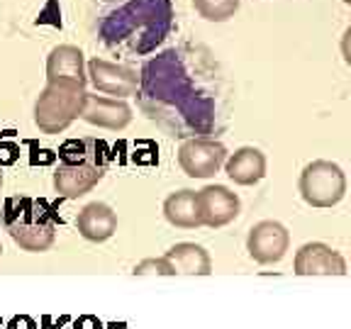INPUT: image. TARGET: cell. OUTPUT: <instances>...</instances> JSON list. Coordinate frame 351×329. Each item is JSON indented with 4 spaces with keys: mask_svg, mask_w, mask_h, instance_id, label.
<instances>
[{
    "mask_svg": "<svg viewBox=\"0 0 351 329\" xmlns=\"http://www.w3.org/2000/svg\"><path fill=\"white\" fill-rule=\"evenodd\" d=\"M137 100L142 112L178 139H215L227 122V81L213 51L181 44L144 61Z\"/></svg>",
    "mask_w": 351,
    "mask_h": 329,
    "instance_id": "obj_1",
    "label": "cell"
},
{
    "mask_svg": "<svg viewBox=\"0 0 351 329\" xmlns=\"http://www.w3.org/2000/svg\"><path fill=\"white\" fill-rule=\"evenodd\" d=\"M95 34L117 56H147L176 25L173 0H95Z\"/></svg>",
    "mask_w": 351,
    "mask_h": 329,
    "instance_id": "obj_2",
    "label": "cell"
},
{
    "mask_svg": "<svg viewBox=\"0 0 351 329\" xmlns=\"http://www.w3.org/2000/svg\"><path fill=\"white\" fill-rule=\"evenodd\" d=\"M59 159L61 164L54 171V191L64 200H76L103 181L110 149L100 139H69L59 149Z\"/></svg>",
    "mask_w": 351,
    "mask_h": 329,
    "instance_id": "obj_3",
    "label": "cell"
},
{
    "mask_svg": "<svg viewBox=\"0 0 351 329\" xmlns=\"http://www.w3.org/2000/svg\"><path fill=\"white\" fill-rule=\"evenodd\" d=\"M3 225L17 247L25 252H47L54 247L56 217L49 205L34 197H10L3 212Z\"/></svg>",
    "mask_w": 351,
    "mask_h": 329,
    "instance_id": "obj_4",
    "label": "cell"
},
{
    "mask_svg": "<svg viewBox=\"0 0 351 329\" xmlns=\"http://www.w3.org/2000/svg\"><path fill=\"white\" fill-rule=\"evenodd\" d=\"M86 86L69 81H47L34 103V125L44 134H61L73 120L81 117Z\"/></svg>",
    "mask_w": 351,
    "mask_h": 329,
    "instance_id": "obj_5",
    "label": "cell"
},
{
    "mask_svg": "<svg viewBox=\"0 0 351 329\" xmlns=\"http://www.w3.org/2000/svg\"><path fill=\"white\" fill-rule=\"evenodd\" d=\"M300 195L310 208H335L346 195V175L335 161H313L300 173Z\"/></svg>",
    "mask_w": 351,
    "mask_h": 329,
    "instance_id": "obj_6",
    "label": "cell"
},
{
    "mask_svg": "<svg viewBox=\"0 0 351 329\" xmlns=\"http://www.w3.org/2000/svg\"><path fill=\"white\" fill-rule=\"evenodd\" d=\"M225 159L227 149L217 139H186L178 149V164H181L183 173L191 178H210L225 166Z\"/></svg>",
    "mask_w": 351,
    "mask_h": 329,
    "instance_id": "obj_7",
    "label": "cell"
},
{
    "mask_svg": "<svg viewBox=\"0 0 351 329\" xmlns=\"http://www.w3.org/2000/svg\"><path fill=\"white\" fill-rule=\"evenodd\" d=\"M291 249V232L276 219H261L249 230L247 252L256 263H278Z\"/></svg>",
    "mask_w": 351,
    "mask_h": 329,
    "instance_id": "obj_8",
    "label": "cell"
},
{
    "mask_svg": "<svg viewBox=\"0 0 351 329\" xmlns=\"http://www.w3.org/2000/svg\"><path fill=\"white\" fill-rule=\"evenodd\" d=\"M86 76H88V81L93 83V88L98 93L115 95L117 100L130 98V95L137 93V88H139V73L134 71V69L98 59V56L88 61Z\"/></svg>",
    "mask_w": 351,
    "mask_h": 329,
    "instance_id": "obj_9",
    "label": "cell"
},
{
    "mask_svg": "<svg viewBox=\"0 0 351 329\" xmlns=\"http://www.w3.org/2000/svg\"><path fill=\"white\" fill-rule=\"evenodd\" d=\"M197 205H200V219L203 227H227L230 222H234L237 215L241 210L239 195L232 193L227 186H205L203 191H197Z\"/></svg>",
    "mask_w": 351,
    "mask_h": 329,
    "instance_id": "obj_10",
    "label": "cell"
},
{
    "mask_svg": "<svg viewBox=\"0 0 351 329\" xmlns=\"http://www.w3.org/2000/svg\"><path fill=\"white\" fill-rule=\"evenodd\" d=\"M293 271L298 276H346V261L329 244L307 241L295 252Z\"/></svg>",
    "mask_w": 351,
    "mask_h": 329,
    "instance_id": "obj_11",
    "label": "cell"
},
{
    "mask_svg": "<svg viewBox=\"0 0 351 329\" xmlns=\"http://www.w3.org/2000/svg\"><path fill=\"white\" fill-rule=\"evenodd\" d=\"M81 120H86L88 125L103 127V130L120 132L132 122V108L125 103V100L86 93L83 110H81Z\"/></svg>",
    "mask_w": 351,
    "mask_h": 329,
    "instance_id": "obj_12",
    "label": "cell"
},
{
    "mask_svg": "<svg viewBox=\"0 0 351 329\" xmlns=\"http://www.w3.org/2000/svg\"><path fill=\"white\" fill-rule=\"evenodd\" d=\"M47 81H69L86 86V59L83 51L73 44L54 47L47 56Z\"/></svg>",
    "mask_w": 351,
    "mask_h": 329,
    "instance_id": "obj_13",
    "label": "cell"
},
{
    "mask_svg": "<svg viewBox=\"0 0 351 329\" xmlns=\"http://www.w3.org/2000/svg\"><path fill=\"white\" fill-rule=\"evenodd\" d=\"M76 230L86 241H108L117 232V215L115 210L105 203H88L78 212Z\"/></svg>",
    "mask_w": 351,
    "mask_h": 329,
    "instance_id": "obj_14",
    "label": "cell"
},
{
    "mask_svg": "<svg viewBox=\"0 0 351 329\" xmlns=\"http://www.w3.org/2000/svg\"><path fill=\"white\" fill-rule=\"evenodd\" d=\"M225 173L237 186H256L266 175V156L256 147H241L225 159Z\"/></svg>",
    "mask_w": 351,
    "mask_h": 329,
    "instance_id": "obj_15",
    "label": "cell"
},
{
    "mask_svg": "<svg viewBox=\"0 0 351 329\" xmlns=\"http://www.w3.org/2000/svg\"><path fill=\"white\" fill-rule=\"evenodd\" d=\"M166 261L171 263V269L181 276H210L213 273V258L200 244L193 241H181L166 252Z\"/></svg>",
    "mask_w": 351,
    "mask_h": 329,
    "instance_id": "obj_16",
    "label": "cell"
},
{
    "mask_svg": "<svg viewBox=\"0 0 351 329\" xmlns=\"http://www.w3.org/2000/svg\"><path fill=\"white\" fill-rule=\"evenodd\" d=\"M164 217L169 219V225L178 227V230H197L203 227L200 219V205H197V193L195 191H176L164 200Z\"/></svg>",
    "mask_w": 351,
    "mask_h": 329,
    "instance_id": "obj_17",
    "label": "cell"
},
{
    "mask_svg": "<svg viewBox=\"0 0 351 329\" xmlns=\"http://www.w3.org/2000/svg\"><path fill=\"white\" fill-rule=\"evenodd\" d=\"M193 8L208 22H227L239 10V0H193Z\"/></svg>",
    "mask_w": 351,
    "mask_h": 329,
    "instance_id": "obj_18",
    "label": "cell"
},
{
    "mask_svg": "<svg viewBox=\"0 0 351 329\" xmlns=\"http://www.w3.org/2000/svg\"><path fill=\"white\" fill-rule=\"evenodd\" d=\"M134 276H176V271L171 269V263L161 258H147V261L134 266Z\"/></svg>",
    "mask_w": 351,
    "mask_h": 329,
    "instance_id": "obj_19",
    "label": "cell"
},
{
    "mask_svg": "<svg viewBox=\"0 0 351 329\" xmlns=\"http://www.w3.org/2000/svg\"><path fill=\"white\" fill-rule=\"evenodd\" d=\"M20 159V147L10 139H0V166H12Z\"/></svg>",
    "mask_w": 351,
    "mask_h": 329,
    "instance_id": "obj_20",
    "label": "cell"
},
{
    "mask_svg": "<svg viewBox=\"0 0 351 329\" xmlns=\"http://www.w3.org/2000/svg\"><path fill=\"white\" fill-rule=\"evenodd\" d=\"M8 329H37V324H34L29 317H15Z\"/></svg>",
    "mask_w": 351,
    "mask_h": 329,
    "instance_id": "obj_21",
    "label": "cell"
},
{
    "mask_svg": "<svg viewBox=\"0 0 351 329\" xmlns=\"http://www.w3.org/2000/svg\"><path fill=\"white\" fill-rule=\"evenodd\" d=\"M0 188H3V171H0Z\"/></svg>",
    "mask_w": 351,
    "mask_h": 329,
    "instance_id": "obj_22",
    "label": "cell"
},
{
    "mask_svg": "<svg viewBox=\"0 0 351 329\" xmlns=\"http://www.w3.org/2000/svg\"><path fill=\"white\" fill-rule=\"evenodd\" d=\"M0 254H3V247H0Z\"/></svg>",
    "mask_w": 351,
    "mask_h": 329,
    "instance_id": "obj_23",
    "label": "cell"
},
{
    "mask_svg": "<svg viewBox=\"0 0 351 329\" xmlns=\"http://www.w3.org/2000/svg\"><path fill=\"white\" fill-rule=\"evenodd\" d=\"M344 3H349V0H344Z\"/></svg>",
    "mask_w": 351,
    "mask_h": 329,
    "instance_id": "obj_24",
    "label": "cell"
}]
</instances>
